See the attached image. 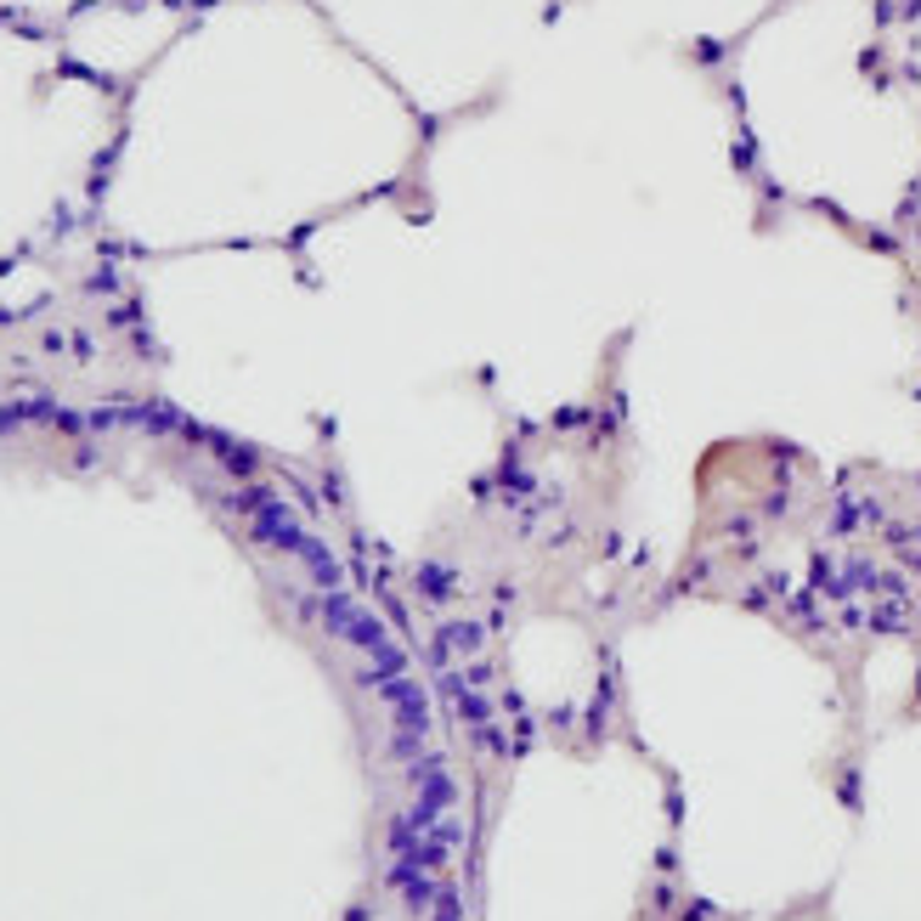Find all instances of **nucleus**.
<instances>
[{
    "mask_svg": "<svg viewBox=\"0 0 921 921\" xmlns=\"http://www.w3.org/2000/svg\"><path fill=\"white\" fill-rule=\"evenodd\" d=\"M323 622H328V627L339 633V639H351V645H362L368 656H379V662H385L390 673L401 667V651L390 645V633H385V627H379V622H373V616H368L362 605H351V600H345V594L323 600Z\"/></svg>",
    "mask_w": 921,
    "mask_h": 921,
    "instance_id": "1",
    "label": "nucleus"
}]
</instances>
